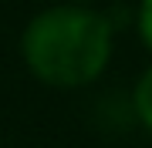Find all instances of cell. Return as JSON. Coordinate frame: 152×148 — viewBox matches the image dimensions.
Listing matches in <instances>:
<instances>
[{
  "mask_svg": "<svg viewBox=\"0 0 152 148\" xmlns=\"http://www.w3.org/2000/svg\"><path fill=\"white\" fill-rule=\"evenodd\" d=\"M64 4H91V0H64Z\"/></svg>",
  "mask_w": 152,
  "mask_h": 148,
  "instance_id": "277c9868",
  "label": "cell"
},
{
  "mask_svg": "<svg viewBox=\"0 0 152 148\" xmlns=\"http://www.w3.org/2000/svg\"><path fill=\"white\" fill-rule=\"evenodd\" d=\"M129 101H132L135 125L152 135V64L135 77V84H132V91H129Z\"/></svg>",
  "mask_w": 152,
  "mask_h": 148,
  "instance_id": "7a4b0ae2",
  "label": "cell"
},
{
  "mask_svg": "<svg viewBox=\"0 0 152 148\" xmlns=\"http://www.w3.org/2000/svg\"><path fill=\"white\" fill-rule=\"evenodd\" d=\"M115 51V27L91 4H54L34 14L20 34V57L41 84L78 91L105 74Z\"/></svg>",
  "mask_w": 152,
  "mask_h": 148,
  "instance_id": "6da1fadb",
  "label": "cell"
},
{
  "mask_svg": "<svg viewBox=\"0 0 152 148\" xmlns=\"http://www.w3.org/2000/svg\"><path fill=\"white\" fill-rule=\"evenodd\" d=\"M135 30H139L142 44L152 51V0H139V7H135Z\"/></svg>",
  "mask_w": 152,
  "mask_h": 148,
  "instance_id": "3957f363",
  "label": "cell"
}]
</instances>
